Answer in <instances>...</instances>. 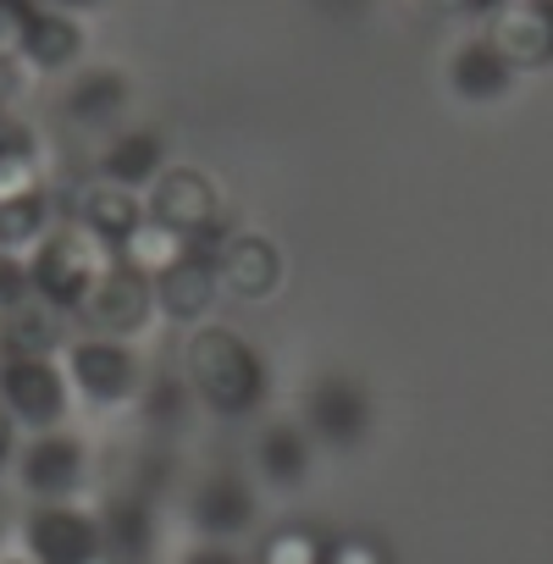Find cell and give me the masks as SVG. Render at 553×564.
I'll return each instance as SVG.
<instances>
[{"label": "cell", "instance_id": "9c48e42d", "mask_svg": "<svg viewBox=\"0 0 553 564\" xmlns=\"http://www.w3.org/2000/svg\"><path fill=\"white\" fill-rule=\"evenodd\" d=\"M23 547L34 564H89L106 553V531L89 509H78L73 498L62 503H40L23 525Z\"/></svg>", "mask_w": 553, "mask_h": 564}, {"label": "cell", "instance_id": "ba28073f", "mask_svg": "<svg viewBox=\"0 0 553 564\" xmlns=\"http://www.w3.org/2000/svg\"><path fill=\"white\" fill-rule=\"evenodd\" d=\"M18 481L23 492H34L40 503H62V498H78L84 481H89V448L84 437L73 432H34L29 443H18Z\"/></svg>", "mask_w": 553, "mask_h": 564}, {"label": "cell", "instance_id": "e0dca14e", "mask_svg": "<svg viewBox=\"0 0 553 564\" xmlns=\"http://www.w3.org/2000/svg\"><path fill=\"white\" fill-rule=\"evenodd\" d=\"M78 56H84L78 12L34 7V23H29V40H23V62L34 73H67V67H78Z\"/></svg>", "mask_w": 553, "mask_h": 564}, {"label": "cell", "instance_id": "d4e9b609", "mask_svg": "<svg viewBox=\"0 0 553 564\" xmlns=\"http://www.w3.org/2000/svg\"><path fill=\"white\" fill-rule=\"evenodd\" d=\"M327 564H393L388 547L366 531H349V536H333L327 542Z\"/></svg>", "mask_w": 553, "mask_h": 564}, {"label": "cell", "instance_id": "52a82bcc", "mask_svg": "<svg viewBox=\"0 0 553 564\" xmlns=\"http://www.w3.org/2000/svg\"><path fill=\"white\" fill-rule=\"evenodd\" d=\"M221 271H216V238H194L161 276H155V311L177 327H199L210 322L216 300H221Z\"/></svg>", "mask_w": 553, "mask_h": 564}, {"label": "cell", "instance_id": "d6986e66", "mask_svg": "<svg viewBox=\"0 0 553 564\" xmlns=\"http://www.w3.org/2000/svg\"><path fill=\"white\" fill-rule=\"evenodd\" d=\"M448 84H454V95H459V100L487 106V100H503V95H509L514 67H509V62H503V51L481 34V40H470V45H459V51H454V62H448Z\"/></svg>", "mask_w": 553, "mask_h": 564}, {"label": "cell", "instance_id": "4316f807", "mask_svg": "<svg viewBox=\"0 0 553 564\" xmlns=\"http://www.w3.org/2000/svg\"><path fill=\"white\" fill-rule=\"evenodd\" d=\"M29 84H34V67L23 56H0V111H12L29 95Z\"/></svg>", "mask_w": 553, "mask_h": 564}, {"label": "cell", "instance_id": "6da1fadb", "mask_svg": "<svg viewBox=\"0 0 553 564\" xmlns=\"http://www.w3.org/2000/svg\"><path fill=\"white\" fill-rule=\"evenodd\" d=\"M183 371H188V388L194 399L216 415V421H249L265 393H271V371L260 360V349L221 327V322H199L188 327V349H183Z\"/></svg>", "mask_w": 553, "mask_h": 564}, {"label": "cell", "instance_id": "7a4b0ae2", "mask_svg": "<svg viewBox=\"0 0 553 564\" xmlns=\"http://www.w3.org/2000/svg\"><path fill=\"white\" fill-rule=\"evenodd\" d=\"M111 260H117V249H111L106 238H95L84 221L67 216V221H56L51 238L29 254V289L78 316L84 294L100 282V271H106Z\"/></svg>", "mask_w": 553, "mask_h": 564}, {"label": "cell", "instance_id": "d6a6232c", "mask_svg": "<svg viewBox=\"0 0 553 564\" xmlns=\"http://www.w3.org/2000/svg\"><path fill=\"white\" fill-rule=\"evenodd\" d=\"M0 133H7V111H0Z\"/></svg>", "mask_w": 553, "mask_h": 564}, {"label": "cell", "instance_id": "9a60e30c", "mask_svg": "<svg viewBox=\"0 0 553 564\" xmlns=\"http://www.w3.org/2000/svg\"><path fill=\"white\" fill-rule=\"evenodd\" d=\"M73 221H84L95 238H106L111 249L144 221V194L139 188H128V183H117V177H89L78 194H73V210H67Z\"/></svg>", "mask_w": 553, "mask_h": 564}, {"label": "cell", "instance_id": "83f0119b", "mask_svg": "<svg viewBox=\"0 0 553 564\" xmlns=\"http://www.w3.org/2000/svg\"><path fill=\"white\" fill-rule=\"evenodd\" d=\"M18 432H23V426H18V415H12L7 404H0V465H12V459H18Z\"/></svg>", "mask_w": 553, "mask_h": 564}, {"label": "cell", "instance_id": "7c38bea8", "mask_svg": "<svg viewBox=\"0 0 553 564\" xmlns=\"http://www.w3.org/2000/svg\"><path fill=\"white\" fill-rule=\"evenodd\" d=\"M216 271L232 300H271L283 289V249L254 227H238L216 238Z\"/></svg>", "mask_w": 553, "mask_h": 564}, {"label": "cell", "instance_id": "5b68a950", "mask_svg": "<svg viewBox=\"0 0 553 564\" xmlns=\"http://www.w3.org/2000/svg\"><path fill=\"white\" fill-rule=\"evenodd\" d=\"M78 316H84V327L100 333V338H139V333L161 316V311H155V276L133 271L128 260H111V265L100 271V282L84 294Z\"/></svg>", "mask_w": 553, "mask_h": 564}, {"label": "cell", "instance_id": "44dd1931", "mask_svg": "<svg viewBox=\"0 0 553 564\" xmlns=\"http://www.w3.org/2000/svg\"><path fill=\"white\" fill-rule=\"evenodd\" d=\"M62 106H67V117H73L78 128H111V122L122 117V106H128V78H122L117 67L78 73Z\"/></svg>", "mask_w": 553, "mask_h": 564}, {"label": "cell", "instance_id": "ac0fdd59", "mask_svg": "<svg viewBox=\"0 0 553 564\" xmlns=\"http://www.w3.org/2000/svg\"><path fill=\"white\" fill-rule=\"evenodd\" d=\"M56 221H62V210H56V199H51L45 188L7 194V199H0V254L29 260V254L51 238Z\"/></svg>", "mask_w": 553, "mask_h": 564}, {"label": "cell", "instance_id": "484cf974", "mask_svg": "<svg viewBox=\"0 0 553 564\" xmlns=\"http://www.w3.org/2000/svg\"><path fill=\"white\" fill-rule=\"evenodd\" d=\"M34 23V0H0V56H23Z\"/></svg>", "mask_w": 553, "mask_h": 564}, {"label": "cell", "instance_id": "4dcf8cb0", "mask_svg": "<svg viewBox=\"0 0 553 564\" xmlns=\"http://www.w3.org/2000/svg\"><path fill=\"white\" fill-rule=\"evenodd\" d=\"M89 564H122V558H111V553H100V558H89Z\"/></svg>", "mask_w": 553, "mask_h": 564}, {"label": "cell", "instance_id": "5bb4252c", "mask_svg": "<svg viewBox=\"0 0 553 564\" xmlns=\"http://www.w3.org/2000/svg\"><path fill=\"white\" fill-rule=\"evenodd\" d=\"M188 520H194L199 536L227 542V536H238V531L254 525V487L238 470H210L194 487V498H188Z\"/></svg>", "mask_w": 553, "mask_h": 564}, {"label": "cell", "instance_id": "7402d4cb", "mask_svg": "<svg viewBox=\"0 0 553 564\" xmlns=\"http://www.w3.org/2000/svg\"><path fill=\"white\" fill-rule=\"evenodd\" d=\"M188 243H194V238L172 232V227H166V221H155V216H144V221L117 243V260H128V265H133V271H144V276H161V271H166Z\"/></svg>", "mask_w": 553, "mask_h": 564}, {"label": "cell", "instance_id": "cb8c5ba5", "mask_svg": "<svg viewBox=\"0 0 553 564\" xmlns=\"http://www.w3.org/2000/svg\"><path fill=\"white\" fill-rule=\"evenodd\" d=\"M23 188H40V150L23 128H7L0 133V199Z\"/></svg>", "mask_w": 553, "mask_h": 564}, {"label": "cell", "instance_id": "30bf717a", "mask_svg": "<svg viewBox=\"0 0 553 564\" xmlns=\"http://www.w3.org/2000/svg\"><path fill=\"white\" fill-rule=\"evenodd\" d=\"M371 393L355 382V377H322L311 393H305V432L327 448H360L366 432H371Z\"/></svg>", "mask_w": 553, "mask_h": 564}, {"label": "cell", "instance_id": "ffe728a7", "mask_svg": "<svg viewBox=\"0 0 553 564\" xmlns=\"http://www.w3.org/2000/svg\"><path fill=\"white\" fill-rule=\"evenodd\" d=\"M100 172L144 194V188L166 172V144H161V133H150V128H122V133L106 144Z\"/></svg>", "mask_w": 553, "mask_h": 564}, {"label": "cell", "instance_id": "8992f818", "mask_svg": "<svg viewBox=\"0 0 553 564\" xmlns=\"http://www.w3.org/2000/svg\"><path fill=\"white\" fill-rule=\"evenodd\" d=\"M144 216L166 221L183 238H221V188L199 166H166L144 188Z\"/></svg>", "mask_w": 553, "mask_h": 564}, {"label": "cell", "instance_id": "f546056e", "mask_svg": "<svg viewBox=\"0 0 553 564\" xmlns=\"http://www.w3.org/2000/svg\"><path fill=\"white\" fill-rule=\"evenodd\" d=\"M40 7H62V12H89V7H100V0H40Z\"/></svg>", "mask_w": 553, "mask_h": 564}, {"label": "cell", "instance_id": "4fadbf2b", "mask_svg": "<svg viewBox=\"0 0 553 564\" xmlns=\"http://www.w3.org/2000/svg\"><path fill=\"white\" fill-rule=\"evenodd\" d=\"M73 344V311H62L45 294H18L0 305V355H67Z\"/></svg>", "mask_w": 553, "mask_h": 564}, {"label": "cell", "instance_id": "3957f363", "mask_svg": "<svg viewBox=\"0 0 553 564\" xmlns=\"http://www.w3.org/2000/svg\"><path fill=\"white\" fill-rule=\"evenodd\" d=\"M0 404L23 432H56L73 410V377L56 355H0Z\"/></svg>", "mask_w": 553, "mask_h": 564}, {"label": "cell", "instance_id": "1f68e13d", "mask_svg": "<svg viewBox=\"0 0 553 564\" xmlns=\"http://www.w3.org/2000/svg\"><path fill=\"white\" fill-rule=\"evenodd\" d=\"M0 564H34V558H0Z\"/></svg>", "mask_w": 553, "mask_h": 564}, {"label": "cell", "instance_id": "277c9868", "mask_svg": "<svg viewBox=\"0 0 553 564\" xmlns=\"http://www.w3.org/2000/svg\"><path fill=\"white\" fill-rule=\"evenodd\" d=\"M67 377H73V393L95 410H122L144 393V371H139V355L128 349V338H78L67 344Z\"/></svg>", "mask_w": 553, "mask_h": 564}, {"label": "cell", "instance_id": "603a6c76", "mask_svg": "<svg viewBox=\"0 0 553 564\" xmlns=\"http://www.w3.org/2000/svg\"><path fill=\"white\" fill-rule=\"evenodd\" d=\"M327 542L333 536H322L316 525H276L260 542L254 564H327Z\"/></svg>", "mask_w": 553, "mask_h": 564}, {"label": "cell", "instance_id": "8fae6325", "mask_svg": "<svg viewBox=\"0 0 553 564\" xmlns=\"http://www.w3.org/2000/svg\"><path fill=\"white\" fill-rule=\"evenodd\" d=\"M487 40L514 73L553 67V0H498L487 12Z\"/></svg>", "mask_w": 553, "mask_h": 564}, {"label": "cell", "instance_id": "f1b7e54d", "mask_svg": "<svg viewBox=\"0 0 553 564\" xmlns=\"http://www.w3.org/2000/svg\"><path fill=\"white\" fill-rule=\"evenodd\" d=\"M183 564H238V558H232V553H227L221 542H210V536H205V542H199V547H194V553H188Z\"/></svg>", "mask_w": 553, "mask_h": 564}, {"label": "cell", "instance_id": "2e32d148", "mask_svg": "<svg viewBox=\"0 0 553 564\" xmlns=\"http://www.w3.org/2000/svg\"><path fill=\"white\" fill-rule=\"evenodd\" d=\"M311 432H305V421H271V426H260V437H254V470H260V481L265 487H300L305 476H311Z\"/></svg>", "mask_w": 553, "mask_h": 564}]
</instances>
